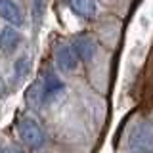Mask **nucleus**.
<instances>
[{"instance_id":"nucleus-10","label":"nucleus","mask_w":153,"mask_h":153,"mask_svg":"<svg viewBox=\"0 0 153 153\" xmlns=\"http://www.w3.org/2000/svg\"><path fill=\"white\" fill-rule=\"evenodd\" d=\"M29 71H31V61H29L27 56H21L19 59H16V63H13V76H12L13 84L23 82L27 79Z\"/></svg>"},{"instance_id":"nucleus-1","label":"nucleus","mask_w":153,"mask_h":153,"mask_svg":"<svg viewBox=\"0 0 153 153\" xmlns=\"http://www.w3.org/2000/svg\"><path fill=\"white\" fill-rule=\"evenodd\" d=\"M128 147L132 153H153V123L140 121L128 134Z\"/></svg>"},{"instance_id":"nucleus-11","label":"nucleus","mask_w":153,"mask_h":153,"mask_svg":"<svg viewBox=\"0 0 153 153\" xmlns=\"http://www.w3.org/2000/svg\"><path fill=\"white\" fill-rule=\"evenodd\" d=\"M2 153H29L25 149H21L19 146H8V147H4V151Z\"/></svg>"},{"instance_id":"nucleus-9","label":"nucleus","mask_w":153,"mask_h":153,"mask_svg":"<svg viewBox=\"0 0 153 153\" xmlns=\"http://www.w3.org/2000/svg\"><path fill=\"white\" fill-rule=\"evenodd\" d=\"M25 100H27V103L31 105V107H35V109H38L42 103H46L44 88H42V79H38V80H35V82L31 84V88H29L27 94H25Z\"/></svg>"},{"instance_id":"nucleus-3","label":"nucleus","mask_w":153,"mask_h":153,"mask_svg":"<svg viewBox=\"0 0 153 153\" xmlns=\"http://www.w3.org/2000/svg\"><path fill=\"white\" fill-rule=\"evenodd\" d=\"M56 67L61 71V73H73L79 65L80 57L76 54L73 44H59L56 48Z\"/></svg>"},{"instance_id":"nucleus-4","label":"nucleus","mask_w":153,"mask_h":153,"mask_svg":"<svg viewBox=\"0 0 153 153\" xmlns=\"http://www.w3.org/2000/svg\"><path fill=\"white\" fill-rule=\"evenodd\" d=\"M42 88H44V100L46 102H52V100H56L57 96L63 92L65 84L57 79V75L54 71H46L42 75Z\"/></svg>"},{"instance_id":"nucleus-2","label":"nucleus","mask_w":153,"mask_h":153,"mask_svg":"<svg viewBox=\"0 0 153 153\" xmlns=\"http://www.w3.org/2000/svg\"><path fill=\"white\" fill-rule=\"evenodd\" d=\"M17 132H19L21 142L25 143L27 147H31V149H40L46 142L42 126L33 117H23L21 121L17 123Z\"/></svg>"},{"instance_id":"nucleus-6","label":"nucleus","mask_w":153,"mask_h":153,"mask_svg":"<svg viewBox=\"0 0 153 153\" xmlns=\"http://www.w3.org/2000/svg\"><path fill=\"white\" fill-rule=\"evenodd\" d=\"M0 13H2V17L8 23H12L16 27H21L23 21H25V16H23L21 8L16 2H12V0H0Z\"/></svg>"},{"instance_id":"nucleus-5","label":"nucleus","mask_w":153,"mask_h":153,"mask_svg":"<svg viewBox=\"0 0 153 153\" xmlns=\"http://www.w3.org/2000/svg\"><path fill=\"white\" fill-rule=\"evenodd\" d=\"M23 36L21 33L16 31L13 27H4L2 33H0V48H2L4 54H13V52L19 48V44H21Z\"/></svg>"},{"instance_id":"nucleus-7","label":"nucleus","mask_w":153,"mask_h":153,"mask_svg":"<svg viewBox=\"0 0 153 153\" xmlns=\"http://www.w3.org/2000/svg\"><path fill=\"white\" fill-rule=\"evenodd\" d=\"M73 46H75L76 54H79V57H80V61H92L96 57V54H98V44H96V40L90 38V36L76 38V40L73 42Z\"/></svg>"},{"instance_id":"nucleus-8","label":"nucleus","mask_w":153,"mask_h":153,"mask_svg":"<svg viewBox=\"0 0 153 153\" xmlns=\"http://www.w3.org/2000/svg\"><path fill=\"white\" fill-rule=\"evenodd\" d=\"M69 8L75 16L82 19H94L96 17V0H69Z\"/></svg>"}]
</instances>
